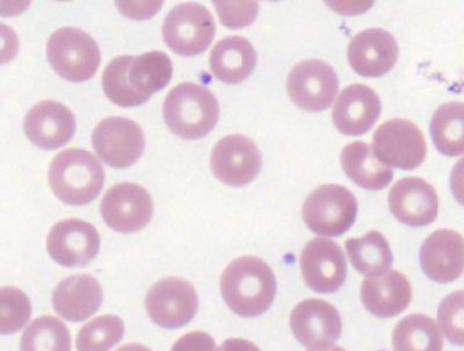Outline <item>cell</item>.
I'll list each match as a JSON object with an SVG mask.
<instances>
[{"label": "cell", "mask_w": 464, "mask_h": 351, "mask_svg": "<svg viewBox=\"0 0 464 351\" xmlns=\"http://www.w3.org/2000/svg\"><path fill=\"white\" fill-rule=\"evenodd\" d=\"M256 52L243 36H227L219 40L210 54L211 73L226 84H238L246 80L256 69Z\"/></svg>", "instance_id": "obj_23"}, {"label": "cell", "mask_w": 464, "mask_h": 351, "mask_svg": "<svg viewBox=\"0 0 464 351\" xmlns=\"http://www.w3.org/2000/svg\"><path fill=\"white\" fill-rule=\"evenodd\" d=\"M346 250L352 266L364 276H381L392 267L391 246L387 239L376 230L362 238L348 239Z\"/></svg>", "instance_id": "obj_26"}, {"label": "cell", "mask_w": 464, "mask_h": 351, "mask_svg": "<svg viewBox=\"0 0 464 351\" xmlns=\"http://www.w3.org/2000/svg\"><path fill=\"white\" fill-rule=\"evenodd\" d=\"M301 271L306 287L317 293H334L345 283L347 263L341 247L318 238L306 243L301 254Z\"/></svg>", "instance_id": "obj_14"}, {"label": "cell", "mask_w": 464, "mask_h": 351, "mask_svg": "<svg viewBox=\"0 0 464 351\" xmlns=\"http://www.w3.org/2000/svg\"><path fill=\"white\" fill-rule=\"evenodd\" d=\"M287 90L294 104L308 112H322L333 104L339 90L337 73L321 60H305L290 70Z\"/></svg>", "instance_id": "obj_9"}, {"label": "cell", "mask_w": 464, "mask_h": 351, "mask_svg": "<svg viewBox=\"0 0 464 351\" xmlns=\"http://www.w3.org/2000/svg\"><path fill=\"white\" fill-rule=\"evenodd\" d=\"M124 324L115 316L97 317L80 330L77 336L78 351H109L122 340Z\"/></svg>", "instance_id": "obj_30"}, {"label": "cell", "mask_w": 464, "mask_h": 351, "mask_svg": "<svg viewBox=\"0 0 464 351\" xmlns=\"http://www.w3.org/2000/svg\"><path fill=\"white\" fill-rule=\"evenodd\" d=\"M362 300L367 311L375 317H396L411 303V284L397 270L383 276L368 277L362 285Z\"/></svg>", "instance_id": "obj_22"}, {"label": "cell", "mask_w": 464, "mask_h": 351, "mask_svg": "<svg viewBox=\"0 0 464 351\" xmlns=\"http://www.w3.org/2000/svg\"><path fill=\"white\" fill-rule=\"evenodd\" d=\"M308 351H346V350L341 348V346H330V348H326V349H321V350H312V349H310Z\"/></svg>", "instance_id": "obj_39"}, {"label": "cell", "mask_w": 464, "mask_h": 351, "mask_svg": "<svg viewBox=\"0 0 464 351\" xmlns=\"http://www.w3.org/2000/svg\"><path fill=\"white\" fill-rule=\"evenodd\" d=\"M51 258L62 267H82L92 262L101 249L95 227L80 219H66L53 226L47 238Z\"/></svg>", "instance_id": "obj_15"}, {"label": "cell", "mask_w": 464, "mask_h": 351, "mask_svg": "<svg viewBox=\"0 0 464 351\" xmlns=\"http://www.w3.org/2000/svg\"><path fill=\"white\" fill-rule=\"evenodd\" d=\"M29 141L44 151L65 146L76 133L72 110L55 101L40 102L29 110L24 122Z\"/></svg>", "instance_id": "obj_16"}, {"label": "cell", "mask_w": 464, "mask_h": 351, "mask_svg": "<svg viewBox=\"0 0 464 351\" xmlns=\"http://www.w3.org/2000/svg\"><path fill=\"white\" fill-rule=\"evenodd\" d=\"M20 41L14 30L0 23V64H6L18 55Z\"/></svg>", "instance_id": "obj_36"}, {"label": "cell", "mask_w": 464, "mask_h": 351, "mask_svg": "<svg viewBox=\"0 0 464 351\" xmlns=\"http://www.w3.org/2000/svg\"><path fill=\"white\" fill-rule=\"evenodd\" d=\"M341 160L348 179L371 191L387 188L393 179L392 168L376 159L371 144L362 141L347 144Z\"/></svg>", "instance_id": "obj_24"}, {"label": "cell", "mask_w": 464, "mask_h": 351, "mask_svg": "<svg viewBox=\"0 0 464 351\" xmlns=\"http://www.w3.org/2000/svg\"><path fill=\"white\" fill-rule=\"evenodd\" d=\"M422 270L437 283H450L461 277L464 269L462 235L450 229L430 234L420 250Z\"/></svg>", "instance_id": "obj_20"}, {"label": "cell", "mask_w": 464, "mask_h": 351, "mask_svg": "<svg viewBox=\"0 0 464 351\" xmlns=\"http://www.w3.org/2000/svg\"><path fill=\"white\" fill-rule=\"evenodd\" d=\"M464 105L446 102L438 107L430 120V135L437 150L446 156H459L464 151Z\"/></svg>", "instance_id": "obj_28"}, {"label": "cell", "mask_w": 464, "mask_h": 351, "mask_svg": "<svg viewBox=\"0 0 464 351\" xmlns=\"http://www.w3.org/2000/svg\"><path fill=\"white\" fill-rule=\"evenodd\" d=\"M393 351H442L437 322L425 314H412L397 324L392 333Z\"/></svg>", "instance_id": "obj_27"}, {"label": "cell", "mask_w": 464, "mask_h": 351, "mask_svg": "<svg viewBox=\"0 0 464 351\" xmlns=\"http://www.w3.org/2000/svg\"><path fill=\"white\" fill-rule=\"evenodd\" d=\"M95 152L107 165L126 169L143 154L145 138L142 128L132 120L111 117L102 120L92 134Z\"/></svg>", "instance_id": "obj_10"}, {"label": "cell", "mask_w": 464, "mask_h": 351, "mask_svg": "<svg viewBox=\"0 0 464 351\" xmlns=\"http://www.w3.org/2000/svg\"><path fill=\"white\" fill-rule=\"evenodd\" d=\"M32 316V304L19 288H0V336H11L24 327Z\"/></svg>", "instance_id": "obj_32"}, {"label": "cell", "mask_w": 464, "mask_h": 351, "mask_svg": "<svg viewBox=\"0 0 464 351\" xmlns=\"http://www.w3.org/2000/svg\"><path fill=\"white\" fill-rule=\"evenodd\" d=\"M260 151L251 139L240 134L227 135L215 144L210 165L215 177L229 187H244L258 176Z\"/></svg>", "instance_id": "obj_12"}, {"label": "cell", "mask_w": 464, "mask_h": 351, "mask_svg": "<svg viewBox=\"0 0 464 351\" xmlns=\"http://www.w3.org/2000/svg\"><path fill=\"white\" fill-rule=\"evenodd\" d=\"M152 214L151 195L139 184H116L102 201L103 221L119 233L140 232L151 221Z\"/></svg>", "instance_id": "obj_11"}, {"label": "cell", "mask_w": 464, "mask_h": 351, "mask_svg": "<svg viewBox=\"0 0 464 351\" xmlns=\"http://www.w3.org/2000/svg\"><path fill=\"white\" fill-rule=\"evenodd\" d=\"M116 351H152L151 349H149L148 346H145L143 345H138V344H131L121 346V348L116 350Z\"/></svg>", "instance_id": "obj_38"}, {"label": "cell", "mask_w": 464, "mask_h": 351, "mask_svg": "<svg viewBox=\"0 0 464 351\" xmlns=\"http://www.w3.org/2000/svg\"><path fill=\"white\" fill-rule=\"evenodd\" d=\"M381 101L374 90L363 84L347 86L339 94L333 110V122L341 133H367L380 118Z\"/></svg>", "instance_id": "obj_19"}, {"label": "cell", "mask_w": 464, "mask_h": 351, "mask_svg": "<svg viewBox=\"0 0 464 351\" xmlns=\"http://www.w3.org/2000/svg\"><path fill=\"white\" fill-rule=\"evenodd\" d=\"M214 5L221 23L234 30L254 23L259 11L256 2H214Z\"/></svg>", "instance_id": "obj_34"}, {"label": "cell", "mask_w": 464, "mask_h": 351, "mask_svg": "<svg viewBox=\"0 0 464 351\" xmlns=\"http://www.w3.org/2000/svg\"><path fill=\"white\" fill-rule=\"evenodd\" d=\"M47 57L58 75L73 83L92 78L102 61L101 49L92 36L74 27L53 33L47 44Z\"/></svg>", "instance_id": "obj_4"}, {"label": "cell", "mask_w": 464, "mask_h": 351, "mask_svg": "<svg viewBox=\"0 0 464 351\" xmlns=\"http://www.w3.org/2000/svg\"><path fill=\"white\" fill-rule=\"evenodd\" d=\"M163 113L173 134L185 140H198L217 126L219 105L217 97L206 86L182 83L169 91Z\"/></svg>", "instance_id": "obj_2"}, {"label": "cell", "mask_w": 464, "mask_h": 351, "mask_svg": "<svg viewBox=\"0 0 464 351\" xmlns=\"http://www.w3.org/2000/svg\"><path fill=\"white\" fill-rule=\"evenodd\" d=\"M145 307L150 319L160 327H184L196 317L198 297L193 285L178 277H168L149 290Z\"/></svg>", "instance_id": "obj_8"}, {"label": "cell", "mask_w": 464, "mask_h": 351, "mask_svg": "<svg viewBox=\"0 0 464 351\" xmlns=\"http://www.w3.org/2000/svg\"><path fill=\"white\" fill-rule=\"evenodd\" d=\"M464 293H450L442 300L438 309V321L442 333L453 345L463 346L464 336Z\"/></svg>", "instance_id": "obj_33"}, {"label": "cell", "mask_w": 464, "mask_h": 351, "mask_svg": "<svg viewBox=\"0 0 464 351\" xmlns=\"http://www.w3.org/2000/svg\"><path fill=\"white\" fill-rule=\"evenodd\" d=\"M358 201L350 190L325 184L306 198L302 216L312 232L323 237H339L353 226Z\"/></svg>", "instance_id": "obj_5"}, {"label": "cell", "mask_w": 464, "mask_h": 351, "mask_svg": "<svg viewBox=\"0 0 464 351\" xmlns=\"http://www.w3.org/2000/svg\"><path fill=\"white\" fill-rule=\"evenodd\" d=\"M218 351H260L258 346L244 338H229L223 342Z\"/></svg>", "instance_id": "obj_37"}, {"label": "cell", "mask_w": 464, "mask_h": 351, "mask_svg": "<svg viewBox=\"0 0 464 351\" xmlns=\"http://www.w3.org/2000/svg\"><path fill=\"white\" fill-rule=\"evenodd\" d=\"M214 338L203 332L186 334L174 344L171 351H215Z\"/></svg>", "instance_id": "obj_35"}, {"label": "cell", "mask_w": 464, "mask_h": 351, "mask_svg": "<svg viewBox=\"0 0 464 351\" xmlns=\"http://www.w3.org/2000/svg\"><path fill=\"white\" fill-rule=\"evenodd\" d=\"M217 24L208 8L197 3L173 7L163 24V38L174 53L196 56L213 43Z\"/></svg>", "instance_id": "obj_6"}, {"label": "cell", "mask_w": 464, "mask_h": 351, "mask_svg": "<svg viewBox=\"0 0 464 351\" xmlns=\"http://www.w3.org/2000/svg\"><path fill=\"white\" fill-rule=\"evenodd\" d=\"M348 62L356 73L381 77L395 67L399 44L391 33L370 28L356 34L347 48Z\"/></svg>", "instance_id": "obj_17"}, {"label": "cell", "mask_w": 464, "mask_h": 351, "mask_svg": "<svg viewBox=\"0 0 464 351\" xmlns=\"http://www.w3.org/2000/svg\"><path fill=\"white\" fill-rule=\"evenodd\" d=\"M105 171L97 157L84 150H66L56 155L49 168V183L58 200L82 206L101 195Z\"/></svg>", "instance_id": "obj_3"}, {"label": "cell", "mask_w": 464, "mask_h": 351, "mask_svg": "<svg viewBox=\"0 0 464 351\" xmlns=\"http://www.w3.org/2000/svg\"><path fill=\"white\" fill-rule=\"evenodd\" d=\"M290 329L306 348L326 349L342 336V317L337 308L325 300L306 299L290 314Z\"/></svg>", "instance_id": "obj_13"}, {"label": "cell", "mask_w": 464, "mask_h": 351, "mask_svg": "<svg viewBox=\"0 0 464 351\" xmlns=\"http://www.w3.org/2000/svg\"><path fill=\"white\" fill-rule=\"evenodd\" d=\"M221 293L227 307L243 317L261 316L276 296L275 272L255 256L236 258L223 271Z\"/></svg>", "instance_id": "obj_1"}, {"label": "cell", "mask_w": 464, "mask_h": 351, "mask_svg": "<svg viewBox=\"0 0 464 351\" xmlns=\"http://www.w3.org/2000/svg\"><path fill=\"white\" fill-rule=\"evenodd\" d=\"M22 351H72V336L63 322L51 316L29 325L20 342Z\"/></svg>", "instance_id": "obj_29"}, {"label": "cell", "mask_w": 464, "mask_h": 351, "mask_svg": "<svg viewBox=\"0 0 464 351\" xmlns=\"http://www.w3.org/2000/svg\"><path fill=\"white\" fill-rule=\"evenodd\" d=\"M172 73L171 59L160 51L145 53L138 57L131 56L127 70L130 88L148 101L153 93L169 84Z\"/></svg>", "instance_id": "obj_25"}, {"label": "cell", "mask_w": 464, "mask_h": 351, "mask_svg": "<svg viewBox=\"0 0 464 351\" xmlns=\"http://www.w3.org/2000/svg\"><path fill=\"white\" fill-rule=\"evenodd\" d=\"M131 56H120L111 60L102 75V88L114 104L122 107H135L144 104L147 98L140 96L130 88L127 70Z\"/></svg>", "instance_id": "obj_31"}, {"label": "cell", "mask_w": 464, "mask_h": 351, "mask_svg": "<svg viewBox=\"0 0 464 351\" xmlns=\"http://www.w3.org/2000/svg\"><path fill=\"white\" fill-rule=\"evenodd\" d=\"M372 138V151L387 167L412 171L420 167L428 155L424 134L409 120H389L377 128Z\"/></svg>", "instance_id": "obj_7"}, {"label": "cell", "mask_w": 464, "mask_h": 351, "mask_svg": "<svg viewBox=\"0 0 464 351\" xmlns=\"http://www.w3.org/2000/svg\"><path fill=\"white\" fill-rule=\"evenodd\" d=\"M389 209L397 220L411 227H424L437 219L439 198L428 181L409 177L393 184L388 193Z\"/></svg>", "instance_id": "obj_18"}, {"label": "cell", "mask_w": 464, "mask_h": 351, "mask_svg": "<svg viewBox=\"0 0 464 351\" xmlns=\"http://www.w3.org/2000/svg\"><path fill=\"white\" fill-rule=\"evenodd\" d=\"M103 299L102 284L91 275H74L62 280L53 293L58 316L72 322L89 319L99 311Z\"/></svg>", "instance_id": "obj_21"}]
</instances>
